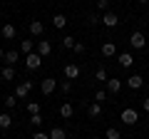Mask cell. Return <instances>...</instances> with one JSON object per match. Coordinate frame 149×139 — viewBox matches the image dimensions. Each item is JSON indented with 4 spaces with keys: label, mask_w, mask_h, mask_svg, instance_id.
I'll list each match as a JSON object with an SVG mask.
<instances>
[{
    "label": "cell",
    "mask_w": 149,
    "mask_h": 139,
    "mask_svg": "<svg viewBox=\"0 0 149 139\" xmlns=\"http://www.w3.org/2000/svg\"><path fill=\"white\" fill-rule=\"evenodd\" d=\"M137 119H139V114H137V109H132V107H127V109H122V122L124 124H137Z\"/></svg>",
    "instance_id": "cell-2"
},
{
    "label": "cell",
    "mask_w": 149,
    "mask_h": 139,
    "mask_svg": "<svg viewBox=\"0 0 149 139\" xmlns=\"http://www.w3.org/2000/svg\"><path fill=\"white\" fill-rule=\"evenodd\" d=\"M40 65H42V55H37V52L25 55V67H27V70H37Z\"/></svg>",
    "instance_id": "cell-1"
},
{
    "label": "cell",
    "mask_w": 149,
    "mask_h": 139,
    "mask_svg": "<svg viewBox=\"0 0 149 139\" xmlns=\"http://www.w3.org/2000/svg\"><path fill=\"white\" fill-rule=\"evenodd\" d=\"M52 25H55V27H57V30H62V27H65V25H67V17H65V15H62V13H57V15H55V17H52Z\"/></svg>",
    "instance_id": "cell-18"
},
{
    "label": "cell",
    "mask_w": 149,
    "mask_h": 139,
    "mask_svg": "<svg viewBox=\"0 0 149 139\" xmlns=\"http://www.w3.org/2000/svg\"><path fill=\"white\" fill-rule=\"evenodd\" d=\"M0 82H3V77H0Z\"/></svg>",
    "instance_id": "cell-39"
},
{
    "label": "cell",
    "mask_w": 149,
    "mask_h": 139,
    "mask_svg": "<svg viewBox=\"0 0 149 139\" xmlns=\"http://www.w3.org/2000/svg\"><path fill=\"white\" fill-rule=\"evenodd\" d=\"M87 22H90V25H100L102 17L97 15V13H87Z\"/></svg>",
    "instance_id": "cell-23"
},
{
    "label": "cell",
    "mask_w": 149,
    "mask_h": 139,
    "mask_svg": "<svg viewBox=\"0 0 149 139\" xmlns=\"http://www.w3.org/2000/svg\"><path fill=\"white\" fill-rule=\"evenodd\" d=\"M144 112H149V99H144Z\"/></svg>",
    "instance_id": "cell-35"
},
{
    "label": "cell",
    "mask_w": 149,
    "mask_h": 139,
    "mask_svg": "<svg viewBox=\"0 0 149 139\" xmlns=\"http://www.w3.org/2000/svg\"><path fill=\"white\" fill-rule=\"evenodd\" d=\"M87 114H90L92 119H97V117L102 114V104H100V102H92L90 107H87Z\"/></svg>",
    "instance_id": "cell-11"
},
{
    "label": "cell",
    "mask_w": 149,
    "mask_h": 139,
    "mask_svg": "<svg viewBox=\"0 0 149 139\" xmlns=\"http://www.w3.org/2000/svg\"><path fill=\"white\" fill-rule=\"evenodd\" d=\"M40 90H42V95H52V92L57 90V80H52V77H45L42 85H40Z\"/></svg>",
    "instance_id": "cell-3"
},
{
    "label": "cell",
    "mask_w": 149,
    "mask_h": 139,
    "mask_svg": "<svg viewBox=\"0 0 149 139\" xmlns=\"http://www.w3.org/2000/svg\"><path fill=\"white\" fill-rule=\"evenodd\" d=\"M74 42H77V40H74V38H70V35H67V38L62 40V45H65L67 50H72V47H74Z\"/></svg>",
    "instance_id": "cell-30"
},
{
    "label": "cell",
    "mask_w": 149,
    "mask_h": 139,
    "mask_svg": "<svg viewBox=\"0 0 149 139\" xmlns=\"http://www.w3.org/2000/svg\"><path fill=\"white\" fill-rule=\"evenodd\" d=\"M107 90H109V95H117L122 90V80H107Z\"/></svg>",
    "instance_id": "cell-15"
},
{
    "label": "cell",
    "mask_w": 149,
    "mask_h": 139,
    "mask_svg": "<svg viewBox=\"0 0 149 139\" xmlns=\"http://www.w3.org/2000/svg\"><path fill=\"white\" fill-rule=\"evenodd\" d=\"M127 85L132 87V90H139V87L144 85V80H142V75H132V77L127 80Z\"/></svg>",
    "instance_id": "cell-17"
},
{
    "label": "cell",
    "mask_w": 149,
    "mask_h": 139,
    "mask_svg": "<svg viewBox=\"0 0 149 139\" xmlns=\"http://www.w3.org/2000/svg\"><path fill=\"white\" fill-rule=\"evenodd\" d=\"M50 52H52V42H50V40H40V42H37V55L47 57Z\"/></svg>",
    "instance_id": "cell-6"
},
{
    "label": "cell",
    "mask_w": 149,
    "mask_h": 139,
    "mask_svg": "<svg viewBox=\"0 0 149 139\" xmlns=\"http://www.w3.org/2000/svg\"><path fill=\"white\" fill-rule=\"evenodd\" d=\"M0 32H3V38H5V40H13V38H15V35H17L15 25H10V22H5V25H3V30H0Z\"/></svg>",
    "instance_id": "cell-9"
},
{
    "label": "cell",
    "mask_w": 149,
    "mask_h": 139,
    "mask_svg": "<svg viewBox=\"0 0 149 139\" xmlns=\"http://www.w3.org/2000/svg\"><path fill=\"white\" fill-rule=\"evenodd\" d=\"M42 32H45V25H42L40 20H32V22H30V35H35V38H40Z\"/></svg>",
    "instance_id": "cell-8"
},
{
    "label": "cell",
    "mask_w": 149,
    "mask_h": 139,
    "mask_svg": "<svg viewBox=\"0 0 149 139\" xmlns=\"http://www.w3.org/2000/svg\"><path fill=\"white\" fill-rule=\"evenodd\" d=\"M92 139H100V137H92Z\"/></svg>",
    "instance_id": "cell-38"
},
{
    "label": "cell",
    "mask_w": 149,
    "mask_h": 139,
    "mask_svg": "<svg viewBox=\"0 0 149 139\" xmlns=\"http://www.w3.org/2000/svg\"><path fill=\"white\" fill-rule=\"evenodd\" d=\"M95 80H100V82H107V72H104V67H100L95 72Z\"/></svg>",
    "instance_id": "cell-28"
},
{
    "label": "cell",
    "mask_w": 149,
    "mask_h": 139,
    "mask_svg": "<svg viewBox=\"0 0 149 139\" xmlns=\"http://www.w3.org/2000/svg\"><path fill=\"white\" fill-rule=\"evenodd\" d=\"M104 139H122V134H119V129H107V134H104Z\"/></svg>",
    "instance_id": "cell-24"
},
{
    "label": "cell",
    "mask_w": 149,
    "mask_h": 139,
    "mask_svg": "<svg viewBox=\"0 0 149 139\" xmlns=\"http://www.w3.org/2000/svg\"><path fill=\"white\" fill-rule=\"evenodd\" d=\"M72 50H74L77 55H82V52H85L87 47H85V42H74V47H72Z\"/></svg>",
    "instance_id": "cell-32"
},
{
    "label": "cell",
    "mask_w": 149,
    "mask_h": 139,
    "mask_svg": "<svg viewBox=\"0 0 149 139\" xmlns=\"http://www.w3.org/2000/svg\"><path fill=\"white\" fill-rule=\"evenodd\" d=\"M129 45H132L134 50H144L147 40H144V35H142V32H132V38H129Z\"/></svg>",
    "instance_id": "cell-4"
},
{
    "label": "cell",
    "mask_w": 149,
    "mask_h": 139,
    "mask_svg": "<svg viewBox=\"0 0 149 139\" xmlns=\"http://www.w3.org/2000/svg\"><path fill=\"white\" fill-rule=\"evenodd\" d=\"M42 122H45V117H42V114H30V124H32L35 129H40V127H42Z\"/></svg>",
    "instance_id": "cell-21"
},
{
    "label": "cell",
    "mask_w": 149,
    "mask_h": 139,
    "mask_svg": "<svg viewBox=\"0 0 149 139\" xmlns=\"http://www.w3.org/2000/svg\"><path fill=\"white\" fill-rule=\"evenodd\" d=\"M0 77H3L5 82L15 80V70H13V65H5V67H3V72H0Z\"/></svg>",
    "instance_id": "cell-14"
},
{
    "label": "cell",
    "mask_w": 149,
    "mask_h": 139,
    "mask_svg": "<svg viewBox=\"0 0 149 139\" xmlns=\"http://www.w3.org/2000/svg\"><path fill=\"white\" fill-rule=\"evenodd\" d=\"M32 139H50V132L47 134H45V132H35V134H32Z\"/></svg>",
    "instance_id": "cell-34"
},
{
    "label": "cell",
    "mask_w": 149,
    "mask_h": 139,
    "mask_svg": "<svg viewBox=\"0 0 149 139\" xmlns=\"http://www.w3.org/2000/svg\"><path fill=\"white\" fill-rule=\"evenodd\" d=\"M0 60H5V52H3V47H0Z\"/></svg>",
    "instance_id": "cell-36"
},
{
    "label": "cell",
    "mask_w": 149,
    "mask_h": 139,
    "mask_svg": "<svg viewBox=\"0 0 149 139\" xmlns=\"http://www.w3.org/2000/svg\"><path fill=\"white\" fill-rule=\"evenodd\" d=\"M77 75H80V67L77 65H65V77L67 80H74Z\"/></svg>",
    "instance_id": "cell-12"
},
{
    "label": "cell",
    "mask_w": 149,
    "mask_h": 139,
    "mask_svg": "<svg viewBox=\"0 0 149 139\" xmlns=\"http://www.w3.org/2000/svg\"><path fill=\"white\" fill-rule=\"evenodd\" d=\"M102 55H104V57H114V55H117L114 42H104V45H102Z\"/></svg>",
    "instance_id": "cell-16"
},
{
    "label": "cell",
    "mask_w": 149,
    "mask_h": 139,
    "mask_svg": "<svg viewBox=\"0 0 149 139\" xmlns=\"http://www.w3.org/2000/svg\"><path fill=\"white\" fill-rule=\"evenodd\" d=\"M102 22H104V27H117V25H119V17L114 15V13H104Z\"/></svg>",
    "instance_id": "cell-7"
},
{
    "label": "cell",
    "mask_w": 149,
    "mask_h": 139,
    "mask_svg": "<svg viewBox=\"0 0 149 139\" xmlns=\"http://www.w3.org/2000/svg\"><path fill=\"white\" fill-rule=\"evenodd\" d=\"M15 104H17V97H15V95L5 97V107H8V109H13V107H15Z\"/></svg>",
    "instance_id": "cell-27"
},
{
    "label": "cell",
    "mask_w": 149,
    "mask_h": 139,
    "mask_svg": "<svg viewBox=\"0 0 149 139\" xmlns=\"http://www.w3.org/2000/svg\"><path fill=\"white\" fill-rule=\"evenodd\" d=\"M50 139H67V134H65L62 127H52L50 129Z\"/></svg>",
    "instance_id": "cell-19"
},
{
    "label": "cell",
    "mask_w": 149,
    "mask_h": 139,
    "mask_svg": "<svg viewBox=\"0 0 149 139\" xmlns=\"http://www.w3.org/2000/svg\"><path fill=\"white\" fill-rule=\"evenodd\" d=\"M107 8H109V0H97V10L107 13Z\"/></svg>",
    "instance_id": "cell-31"
},
{
    "label": "cell",
    "mask_w": 149,
    "mask_h": 139,
    "mask_svg": "<svg viewBox=\"0 0 149 139\" xmlns=\"http://www.w3.org/2000/svg\"><path fill=\"white\" fill-rule=\"evenodd\" d=\"M10 124H13V117L8 112H3L0 114V129H10Z\"/></svg>",
    "instance_id": "cell-20"
},
{
    "label": "cell",
    "mask_w": 149,
    "mask_h": 139,
    "mask_svg": "<svg viewBox=\"0 0 149 139\" xmlns=\"http://www.w3.org/2000/svg\"><path fill=\"white\" fill-rule=\"evenodd\" d=\"M72 114H74V109H72V104H70V102L60 104V117H62V119H70Z\"/></svg>",
    "instance_id": "cell-10"
},
{
    "label": "cell",
    "mask_w": 149,
    "mask_h": 139,
    "mask_svg": "<svg viewBox=\"0 0 149 139\" xmlns=\"http://www.w3.org/2000/svg\"><path fill=\"white\" fill-rule=\"evenodd\" d=\"M20 50H22V55H30V52H32V42H30V40H22Z\"/></svg>",
    "instance_id": "cell-26"
},
{
    "label": "cell",
    "mask_w": 149,
    "mask_h": 139,
    "mask_svg": "<svg viewBox=\"0 0 149 139\" xmlns=\"http://www.w3.org/2000/svg\"><path fill=\"white\" fill-rule=\"evenodd\" d=\"M17 60H20V55H17L15 50H8V52H5V62H8V65H15Z\"/></svg>",
    "instance_id": "cell-22"
},
{
    "label": "cell",
    "mask_w": 149,
    "mask_h": 139,
    "mask_svg": "<svg viewBox=\"0 0 149 139\" xmlns=\"http://www.w3.org/2000/svg\"><path fill=\"white\" fill-rule=\"evenodd\" d=\"M117 62L122 65V67H132V65H134V57H132L129 52H122V55L117 57Z\"/></svg>",
    "instance_id": "cell-13"
},
{
    "label": "cell",
    "mask_w": 149,
    "mask_h": 139,
    "mask_svg": "<svg viewBox=\"0 0 149 139\" xmlns=\"http://www.w3.org/2000/svg\"><path fill=\"white\" fill-rule=\"evenodd\" d=\"M30 90H32V82H20V85H17L15 87V97H17V99H22V97H27V95H30Z\"/></svg>",
    "instance_id": "cell-5"
},
{
    "label": "cell",
    "mask_w": 149,
    "mask_h": 139,
    "mask_svg": "<svg viewBox=\"0 0 149 139\" xmlns=\"http://www.w3.org/2000/svg\"><path fill=\"white\" fill-rule=\"evenodd\" d=\"M27 112L30 114H40V104H37V102H30V104H27Z\"/></svg>",
    "instance_id": "cell-29"
},
{
    "label": "cell",
    "mask_w": 149,
    "mask_h": 139,
    "mask_svg": "<svg viewBox=\"0 0 149 139\" xmlns=\"http://www.w3.org/2000/svg\"><path fill=\"white\" fill-rule=\"evenodd\" d=\"M104 99H107V97H104V92H102V90H97V92H95V102H100V104H102Z\"/></svg>",
    "instance_id": "cell-33"
},
{
    "label": "cell",
    "mask_w": 149,
    "mask_h": 139,
    "mask_svg": "<svg viewBox=\"0 0 149 139\" xmlns=\"http://www.w3.org/2000/svg\"><path fill=\"white\" fill-rule=\"evenodd\" d=\"M139 3H142V5H147V3H149V0H139Z\"/></svg>",
    "instance_id": "cell-37"
},
{
    "label": "cell",
    "mask_w": 149,
    "mask_h": 139,
    "mask_svg": "<svg viewBox=\"0 0 149 139\" xmlns=\"http://www.w3.org/2000/svg\"><path fill=\"white\" fill-rule=\"evenodd\" d=\"M60 90H62V95L72 92V82H70V80H62V82H60Z\"/></svg>",
    "instance_id": "cell-25"
}]
</instances>
